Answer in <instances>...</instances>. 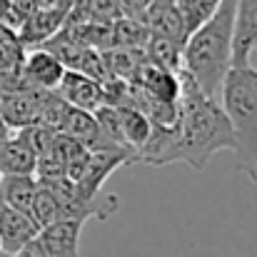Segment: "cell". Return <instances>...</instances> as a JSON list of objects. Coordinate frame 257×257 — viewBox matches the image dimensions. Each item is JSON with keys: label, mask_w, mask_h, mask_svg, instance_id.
Instances as JSON below:
<instances>
[{"label": "cell", "mask_w": 257, "mask_h": 257, "mask_svg": "<svg viewBox=\"0 0 257 257\" xmlns=\"http://www.w3.org/2000/svg\"><path fill=\"white\" fill-rule=\"evenodd\" d=\"M177 158L180 163H187L192 170H205L215 153H235V135L217 100L205 95L185 68L177 70Z\"/></svg>", "instance_id": "obj_1"}, {"label": "cell", "mask_w": 257, "mask_h": 257, "mask_svg": "<svg viewBox=\"0 0 257 257\" xmlns=\"http://www.w3.org/2000/svg\"><path fill=\"white\" fill-rule=\"evenodd\" d=\"M235 3L237 0H220L212 15L187 33L182 43V68L210 97H215L227 70L232 68Z\"/></svg>", "instance_id": "obj_2"}, {"label": "cell", "mask_w": 257, "mask_h": 257, "mask_svg": "<svg viewBox=\"0 0 257 257\" xmlns=\"http://www.w3.org/2000/svg\"><path fill=\"white\" fill-rule=\"evenodd\" d=\"M222 112L235 135L237 170L257 185V70L230 68L222 80Z\"/></svg>", "instance_id": "obj_3"}, {"label": "cell", "mask_w": 257, "mask_h": 257, "mask_svg": "<svg viewBox=\"0 0 257 257\" xmlns=\"http://www.w3.org/2000/svg\"><path fill=\"white\" fill-rule=\"evenodd\" d=\"M43 97H45V90H33V87L0 95V120H3V125L10 133L35 125L40 120Z\"/></svg>", "instance_id": "obj_4"}, {"label": "cell", "mask_w": 257, "mask_h": 257, "mask_svg": "<svg viewBox=\"0 0 257 257\" xmlns=\"http://www.w3.org/2000/svg\"><path fill=\"white\" fill-rule=\"evenodd\" d=\"M20 73H23V80L28 87L55 92L65 75V68L53 53H48L45 48H35L33 53H25Z\"/></svg>", "instance_id": "obj_5"}, {"label": "cell", "mask_w": 257, "mask_h": 257, "mask_svg": "<svg viewBox=\"0 0 257 257\" xmlns=\"http://www.w3.org/2000/svg\"><path fill=\"white\" fill-rule=\"evenodd\" d=\"M257 48V0L235 3V30H232V68L250 65V55Z\"/></svg>", "instance_id": "obj_6"}, {"label": "cell", "mask_w": 257, "mask_h": 257, "mask_svg": "<svg viewBox=\"0 0 257 257\" xmlns=\"http://www.w3.org/2000/svg\"><path fill=\"white\" fill-rule=\"evenodd\" d=\"M138 20L153 33V35H160V38H168L175 43H185L187 33H185V23H182V15L175 5V0H150L145 5V10L138 15Z\"/></svg>", "instance_id": "obj_7"}, {"label": "cell", "mask_w": 257, "mask_h": 257, "mask_svg": "<svg viewBox=\"0 0 257 257\" xmlns=\"http://www.w3.org/2000/svg\"><path fill=\"white\" fill-rule=\"evenodd\" d=\"M40 227L33 222L30 215L18 212L8 205L0 207V252L5 257H13L20 252L28 242L38 237Z\"/></svg>", "instance_id": "obj_8"}, {"label": "cell", "mask_w": 257, "mask_h": 257, "mask_svg": "<svg viewBox=\"0 0 257 257\" xmlns=\"http://www.w3.org/2000/svg\"><path fill=\"white\" fill-rule=\"evenodd\" d=\"M65 20H68V10H63L60 5H55V8H38L35 13H30L25 18L23 28L18 30V43L23 48L43 45L55 33L63 30V23Z\"/></svg>", "instance_id": "obj_9"}, {"label": "cell", "mask_w": 257, "mask_h": 257, "mask_svg": "<svg viewBox=\"0 0 257 257\" xmlns=\"http://www.w3.org/2000/svg\"><path fill=\"white\" fill-rule=\"evenodd\" d=\"M70 107L85 110V112H95L102 105V83L87 78L78 70H65L60 85L55 90Z\"/></svg>", "instance_id": "obj_10"}, {"label": "cell", "mask_w": 257, "mask_h": 257, "mask_svg": "<svg viewBox=\"0 0 257 257\" xmlns=\"http://www.w3.org/2000/svg\"><path fill=\"white\" fill-rule=\"evenodd\" d=\"M80 235L83 225L60 220L38 232V242L45 257H80Z\"/></svg>", "instance_id": "obj_11"}, {"label": "cell", "mask_w": 257, "mask_h": 257, "mask_svg": "<svg viewBox=\"0 0 257 257\" xmlns=\"http://www.w3.org/2000/svg\"><path fill=\"white\" fill-rule=\"evenodd\" d=\"M35 150L18 133H8L0 148V175H35Z\"/></svg>", "instance_id": "obj_12"}, {"label": "cell", "mask_w": 257, "mask_h": 257, "mask_svg": "<svg viewBox=\"0 0 257 257\" xmlns=\"http://www.w3.org/2000/svg\"><path fill=\"white\" fill-rule=\"evenodd\" d=\"M0 192H3V205L30 215L38 192V180L35 175H0Z\"/></svg>", "instance_id": "obj_13"}, {"label": "cell", "mask_w": 257, "mask_h": 257, "mask_svg": "<svg viewBox=\"0 0 257 257\" xmlns=\"http://www.w3.org/2000/svg\"><path fill=\"white\" fill-rule=\"evenodd\" d=\"M63 135L78 140L80 145H85L87 150H95L100 145V127H97V120L92 112H85V110H78V107H70L60 130Z\"/></svg>", "instance_id": "obj_14"}, {"label": "cell", "mask_w": 257, "mask_h": 257, "mask_svg": "<svg viewBox=\"0 0 257 257\" xmlns=\"http://www.w3.org/2000/svg\"><path fill=\"white\" fill-rule=\"evenodd\" d=\"M117 117H120V133H122V140H125L127 150L133 153V158H135L138 150L148 143L150 130H153V122H150L140 110H135L133 105L117 107Z\"/></svg>", "instance_id": "obj_15"}, {"label": "cell", "mask_w": 257, "mask_h": 257, "mask_svg": "<svg viewBox=\"0 0 257 257\" xmlns=\"http://www.w3.org/2000/svg\"><path fill=\"white\" fill-rule=\"evenodd\" d=\"M150 38V30L135 18H117L112 20V48H133L143 50Z\"/></svg>", "instance_id": "obj_16"}, {"label": "cell", "mask_w": 257, "mask_h": 257, "mask_svg": "<svg viewBox=\"0 0 257 257\" xmlns=\"http://www.w3.org/2000/svg\"><path fill=\"white\" fill-rule=\"evenodd\" d=\"M30 217L33 222L43 230L53 222H60V205H58V197L53 195L50 187L40 185L38 182V192H35V200H33V210H30Z\"/></svg>", "instance_id": "obj_17"}, {"label": "cell", "mask_w": 257, "mask_h": 257, "mask_svg": "<svg viewBox=\"0 0 257 257\" xmlns=\"http://www.w3.org/2000/svg\"><path fill=\"white\" fill-rule=\"evenodd\" d=\"M68 110H70V105H68L58 92H45L43 107H40V120H38V122H40L43 127L58 133L60 125H63V120H65V115H68Z\"/></svg>", "instance_id": "obj_18"}, {"label": "cell", "mask_w": 257, "mask_h": 257, "mask_svg": "<svg viewBox=\"0 0 257 257\" xmlns=\"http://www.w3.org/2000/svg\"><path fill=\"white\" fill-rule=\"evenodd\" d=\"M23 58H25V48L18 43V38L0 40V73L20 68L23 65Z\"/></svg>", "instance_id": "obj_19"}, {"label": "cell", "mask_w": 257, "mask_h": 257, "mask_svg": "<svg viewBox=\"0 0 257 257\" xmlns=\"http://www.w3.org/2000/svg\"><path fill=\"white\" fill-rule=\"evenodd\" d=\"M0 23H3L10 33L18 35V30H20L23 23H25V15L20 13V8H18L13 0H0Z\"/></svg>", "instance_id": "obj_20"}, {"label": "cell", "mask_w": 257, "mask_h": 257, "mask_svg": "<svg viewBox=\"0 0 257 257\" xmlns=\"http://www.w3.org/2000/svg\"><path fill=\"white\" fill-rule=\"evenodd\" d=\"M13 257H45V252H43V247H40V242H38V237H35L33 242H28L20 252H15Z\"/></svg>", "instance_id": "obj_21"}, {"label": "cell", "mask_w": 257, "mask_h": 257, "mask_svg": "<svg viewBox=\"0 0 257 257\" xmlns=\"http://www.w3.org/2000/svg\"><path fill=\"white\" fill-rule=\"evenodd\" d=\"M10 38H18V35H15V33H10V30L0 23V40H10Z\"/></svg>", "instance_id": "obj_22"}, {"label": "cell", "mask_w": 257, "mask_h": 257, "mask_svg": "<svg viewBox=\"0 0 257 257\" xmlns=\"http://www.w3.org/2000/svg\"><path fill=\"white\" fill-rule=\"evenodd\" d=\"M35 5L38 8H55V5H60V0H35Z\"/></svg>", "instance_id": "obj_23"}, {"label": "cell", "mask_w": 257, "mask_h": 257, "mask_svg": "<svg viewBox=\"0 0 257 257\" xmlns=\"http://www.w3.org/2000/svg\"><path fill=\"white\" fill-rule=\"evenodd\" d=\"M8 133H10V130H8L5 125H0V148H3V143H5V138H8Z\"/></svg>", "instance_id": "obj_24"}, {"label": "cell", "mask_w": 257, "mask_h": 257, "mask_svg": "<svg viewBox=\"0 0 257 257\" xmlns=\"http://www.w3.org/2000/svg\"><path fill=\"white\" fill-rule=\"evenodd\" d=\"M0 207H3V192H0Z\"/></svg>", "instance_id": "obj_25"}, {"label": "cell", "mask_w": 257, "mask_h": 257, "mask_svg": "<svg viewBox=\"0 0 257 257\" xmlns=\"http://www.w3.org/2000/svg\"><path fill=\"white\" fill-rule=\"evenodd\" d=\"M0 257H5V255H3V252H0Z\"/></svg>", "instance_id": "obj_26"}, {"label": "cell", "mask_w": 257, "mask_h": 257, "mask_svg": "<svg viewBox=\"0 0 257 257\" xmlns=\"http://www.w3.org/2000/svg\"><path fill=\"white\" fill-rule=\"evenodd\" d=\"M0 125H3V120H0Z\"/></svg>", "instance_id": "obj_27"}]
</instances>
